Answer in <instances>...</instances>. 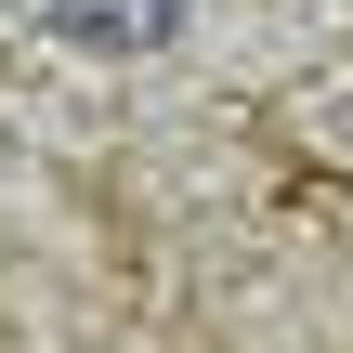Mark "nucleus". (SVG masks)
<instances>
[{
    "label": "nucleus",
    "instance_id": "f257e3e1",
    "mask_svg": "<svg viewBox=\"0 0 353 353\" xmlns=\"http://www.w3.org/2000/svg\"><path fill=\"white\" fill-rule=\"evenodd\" d=\"M79 52H157V39H183V13L196 0H39Z\"/></svg>",
    "mask_w": 353,
    "mask_h": 353
}]
</instances>
